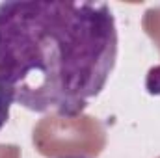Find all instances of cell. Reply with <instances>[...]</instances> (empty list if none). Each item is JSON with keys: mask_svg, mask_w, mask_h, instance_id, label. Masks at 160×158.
Wrapping results in <instances>:
<instances>
[{"mask_svg": "<svg viewBox=\"0 0 160 158\" xmlns=\"http://www.w3.org/2000/svg\"><path fill=\"white\" fill-rule=\"evenodd\" d=\"M116 60L118 26L108 4H0V78L30 112L77 117L104 89Z\"/></svg>", "mask_w": 160, "mask_h": 158, "instance_id": "obj_1", "label": "cell"}, {"mask_svg": "<svg viewBox=\"0 0 160 158\" xmlns=\"http://www.w3.org/2000/svg\"><path fill=\"white\" fill-rule=\"evenodd\" d=\"M13 102H15V99H13L11 89L0 78V130L6 126V123L9 119V108H11Z\"/></svg>", "mask_w": 160, "mask_h": 158, "instance_id": "obj_2", "label": "cell"}, {"mask_svg": "<svg viewBox=\"0 0 160 158\" xmlns=\"http://www.w3.org/2000/svg\"><path fill=\"white\" fill-rule=\"evenodd\" d=\"M60 158H86V156H80V155H69V156H60Z\"/></svg>", "mask_w": 160, "mask_h": 158, "instance_id": "obj_3", "label": "cell"}]
</instances>
